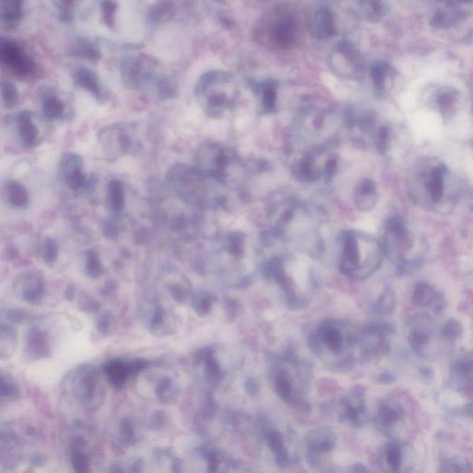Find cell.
Masks as SVG:
<instances>
[{
  "instance_id": "6da1fadb",
  "label": "cell",
  "mask_w": 473,
  "mask_h": 473,
  "mask_svg": "<svg viewBox=\"0 0 473 473\" xmlns=\"http://www.w3.org/2000/svg\"><path fill=\"white\" fill-rule=\"evenodd\" d=\"M169 187L183 203L201 209L217 210L225 208L228 186L215 180L196 166L176 165L166 175Z\"/></svg>"
},
{
  "instance_id": "7a4b0ae2",
  "label": "cell",
  "mask_w": 473,
  "mask_h": 473,
  "mask_svg": "<svg viewBox=\"0 0 473 473\" xmlns=\"http://www.w3.org/2000/svg\"><path fill=\"white\" fill-rule=\"evenodd\" d=\"M96 13L100 24L126 45L140 44L147 22V8L143 0H96Z\"/></svg>"
},
{
  "instance_id": "3957f363",
  "label": "cell",
  "mask_w": 473,
  "mask_h": 473,
  "mask_svg": "<svg viewBox=\"0 0 473 473\" xmlns=\"http://www.w3.org/2000/svg\"><path fill=\"white\" fill-rule=\"evenodd\" d=\"M339 266L348 277L364 279L378 270L383 258L381 242L372 235L346 231L339 238Z\"/></svg>"
},
{
  "instance_id": "277c9868",
  "label": "cell",
  "mask_w": 473,
  "mask_h": 473,
  "mask_svg": "<svg viewBox=\"0 0 473 473\" xmlns=\"http://www.w3.org/2000/svg\"><path fill=\"white\" fill-rule=\"evenodd\" d=\"M194 93L203 111L213 118L226 117L233 111L239 98L233 78L218 70L205 73L197 82Z\"/></svg>"
},
{
  "instance_id": "5b68a950",
  "label": "cell",
  "mask_w": 473,
  "mask_h": 473,
  "mask_svg": "<svg viewBox=\"0 0 473 473\" xmlns=\"http://www.w3.org/2000/svg\"><path fill=\"white\" fill-rule=\"evenodd\" d=\"M195 166L226 186L236 180L239 174L253 171L254 168L245 162L233 148L217 143H208L199 147Z\"/></svg>"
},
{
  "instance_id": "8992f818",
  "label": "cell",
  "mask_w": 473,
  "mask_h": 473,
  "mask_svg": "<svg viewBox=\"0 0 473 473\" xmlns=\"http://www.w3.org/2000/svg\"><path fill=\"white\" fill-rule=\"evenodd\" d=\"M449 169L443 163L431 160L416 166L409 178L413 202L432 208L443 203Z\"/></svg>"
},
{
  "instance_id": "52a82bcc",
  "label": "cell",
  "mask_w": 473,
  "mask_h": 473,
  "mask_svg": "<svg viewBox=\"0 0 473 473\" xmlns=\"http://www.w3.org/2000/svg\"><path fill=\"white\" fill-rule=\"evenodd\" d=\"M345 129L356 144L364 149L384 153L389 148L391 130L380 123L375 113L367 110L347 109L344 112Z\"/></svg>"
},
{
  "instance_id": "ba28073f",
  "label": "cell",
  "mask_w": 473,
  "mask_h": 473,
  "mask_svg": "<svg viewBox=\"0 0 473 473\" xmlns=\"http://www.w3.org/2000/svg\"><path fill=\"white\" fill-rule=\"evenodd\" d=\"M335 147L318 146L303 150L293 166L294 178L304 183L332 180L339 168V157Z\"/></svg>"
},
{
  "instance_id": "9c48e42d",
  "label": "cell",
  "mask_w": 473,
  "mask_h": 473,
  "mask_svg": "<svg viewBox=\"0 0 473 473\" xmlns=\"http://www.w3.org/2000/svg\"><path fill=\"white\" fill-rule=\"evenodd\" d=\"M384 254L405 272L417 268L419 263L410 257L415 240L403 221L391 217L385 224L381 240Z\"/></svg>"
},
{
  "instance_id": "30bf717a",
  "label": "cell",
  "mask_w": 473,
  "mask_h": 473,
  "mask_svg": "<svg viewBox=\"0 0 473 473\" xmlns=\"http://www.w3.org/2000/svg\"><path fill=\"white\" fill-rule=\"evenodd\" d=\"M118 70L124 86L132 91L150 89L161 73L157 62L144 54L124 56Z\"/></svg>"
},
{
  "instance_id": "8fae6325",
  "label": "cell",
  "mask_w": 473,
  "mask_h": 473,
  "mask_svg": "<svg viewBox=\"0 0 473 473\" xmlns=\"http://www.w3.org/2000/svg\"><path fill=\"white\" fill-rule=\"evenodd\" d=\"M0 61L8 72L22 80H30L38 73V66L35 59L14 39L1 38Z\"/></svg>"
},
{
  "instance_id": "7c38bea8",
  "label": "cell",
  "mask_w": 473,
  "mask_h": 473,
  "mask_svg": "<svg viewBox=\"0 0 473 473\" xmlns=\"http://www.w3.org/2000/svg\"><path fill=\"white\" fill-rule=\"evenodd\" d=\"M99 143L109 157L117 158L128 154L134 148L135 130L129 123H115L99 132Z\"/></svg>"
},
{
  "instance_id": "4fadbf2b",
  "label": "cell",
  "mask_w": 473,
  "mask_h": 473,
  "mask_svg": "<svg viewBox=\"0 0 473 473\" xmlns=\"http://www.w3.org/2000/svg\"><path fill=\"white\" fill-rule=\"evenodd\" d=\"M15 128L20 141L25 148H33L44 140V123L35 113L28 110L19 112L15 117Z\"/></svg>"
},
{
  "instance_id": "5bb4252c",
  "label": "cell",
  "mask_w": 473,
  "mask_h": 473,
  "mask_svg": "<svg viewBox=\"0 0 473 473\" xmlns=\"http://www.w3.org/2000/svg\"><path fill=\"white\" fill-rule=\"evenodd\" d=\"M39 103L45 118L51 121H69L72 109L66 98L55 87L44 86L38 91Z\"/></svg>"
},
{
  "instance_id": "9a60e30c",
  "label": "cell",
  "mask_w": 473,
  "mask_h": 473,
  "mask_svg": "<svg viewBox=\"0 0 473 473\" xmlns=\"http://www.w3.org/2000/svg\"><path fill=\"white\" fill-rule=\"evenodd\" d=\"M59 171L66 185L73 191H82L89 184L84 172V160L75 153H65L59 160Z\"/></svg>"
},
{
  "instance_id": "2e32d148",
  "label": "cell",
  "mask_w": 473,
  "mask_h": 473,
  "mask_svg": "<svg viewBox=\"0 0 473 473\" xmlns=\"http://www.w3.org/2000/svg\"><path fill=\"white\" fill-rule=\"evenodd\" d=\"M14 290L25 302H40L45 295L44 277L36 271L22 274L14 283Z\"/></svg>"
},
{
  "instance_id": "e0dca14e",
  "label": "cell",
  "mask_w": 473,
  "mask_h": 473,
  "mask_svg": "<svg viewBox=\"0 0 473 473\" xmlns=\"http://www.w3.org/2000/svg\"><path fill=\"white\" fill-rule=\"evenodd\" d=\"M80 378L78 379L77 386H75V395L79 401H83L86 406L96 405V398H101L102 391L98 385V373L93 368H82L78 372Z\"/></svg>"
},
{
  "instance_id": "ac0fdd59",
  "label": "cell",
  "mask_w": 473,
  "mask_h": 473,
  "mask_svg": "<svg viewBox=\"0 0 473 473\" xmlns=\"http://www.w3.org/2000/svg\"><path fill=\"white\" fill-rule=\"evenodd\" d=\"M433 333L432 321L428 317L421 316L420 318L413 320L408 335V341L416 354L421 356L426 355Z\"/></svg>"
},
{
  "instance_id": "d6986e66",
  "label": "cell",
  "mask_w": 473,
  "mask_h": 473,
  "mask_svg": "<svg viewBox=\"0 0 473 473\" xmlns=\"http://www.w3.org/2000/svg\"><path fill=\"white\" fill-rule=\"evenodd\" d=\"M73 80L81 89L92 95L96 101L104 103L107 98L106 90L98 73L89 68L82 66L76 68L72 72Z\"/></svg>"
},
{
  "instance_id": "ffe728a7",
  "label": "cell",
  "mask_w": 473,
  "mask_h": 473,
  "mask_svg": "<svg viewBox=\"0 0 473 473\" xmlns=\"http://www.w3.org/2000/svg\"><path fill=\"white\" fill-rule=\"evenodd\" d=\"M413 304L420 308H431L433 311H442L444 308V300L433 286L426 282L416 284L412 294Z\"/></svg>"
},
{
  "instance_id": "44dd1931",
  "label": "cell",
  "mask_w": 473,
  "mask_h": 473,
  "mask_svg": "<svg viewBox=\"0 0 473 473\" xmlns=\"http://www.w3.org/2000/svg\"><path fill=\"white\" fill-rule=\"evenodd\" d=\"M352 200L357 210L369 212L375 208L378 200V189L375 181L364 178L354 189Z\"/></svg>"
},
{
  "instance_id": "7402d4cb",
  "label": "cell",
  "mask_w": 473,
  "mask_h": 473,
  "mask_svg": "<svg viewBox=\"0 0 473 473\" xmlns=\"http://www.w3.org/2000/svg\"><path fill=\"white\" fill-rule=\"evenodd\" d=\"M27 0H0L2 27L13 30L18 27L26 13Z\"/></svg>"
},
{
  "instance_id": "603a6c76",
  "label": "cell",
  "mask_w": 473,
  "mask_h": 473,
  "mask_svg": "<svg viewBox=\"0 0 473 473\" xmlns=\"http://www.w3.org/2000/svg\"><path fill=\"white\" fill-rule=\"evenodd\" d=\"M254 90L259 101L261 112L263 114H273L277 110V84L274 81H266L256 84Z\"/></svg>"
},
{
  "instance_id": "cb8c5ba5",
  "label": "cell",
  "mask_w": 473,
  "mask_h": 473,
  "mask_svg": "<svg viewBox=\"0 0 473 473\" xmlns=\"http://www.w3.org/2000/svg\"><path fill=\"white\" fill-rule=\"evenodd\" d=\"M104 372L106 373L107 378H109L110 383L114 387H120L123 386L124 382L130 376L135 375L134 366L133 362L127 364L121 359H114L104 364Z\"/></svg>"
},
{
  "instance_id": "d4e9b609",
  "label": "cell",
  "mask_w": 473,
  "mask_h": 473,
  "mask_svg": "<svg viewBox=\"0 0 473 473\" xmlns=\"http://www.w3.org/2000/svg\"><path fill=\"white\" fill-rule=\"evenodd\" d=\"M176 7L173 0H158L147 8L148 25H158L171 22L174 18Z\"/></svg>"
},
{
  "instance_id": "484cf974",
  "label": "cell",
  "mask_w": 473,
  "mask_h": 473,
  "mask_svg": "<svg viewBox=\"0 0 473 473\" xmlns=\"http://www.w3.org/2000/svg\"><path fill=\"white\" fill-rule=\"evenodd\" d=\"M69 54L72 58L95 63L101 59L98 45L86 38H77L70 45Z\"/></svg>"
},
{
  "instance_id": "4316f807",
  "label": "cell",
  "mask_w": 473,
  "mask_h": 473,
  "mask_svg": "<svg viewBox=\"0 0 473 473\" xmlns=\"http://www.w3.org/2000/svg\"><path fill=\"white\" fill-rule=\"evenodd\" d=\"M107 205L114 214L123 213L125 208V189L121 180H110L107 187Z\"/></svg>"
},
{
  "instance_id": "83f0119b",
  "label": "cell",
  "mask_w": 473,
  "mask_h": 473,
  "mask_svg": "<svg viewBox=\"0 0 473 473\" xmlns=\"http://www.w3.org/2000/svg\"><path fill=\"white\" fill-rule=\"evenodd\" d=\"M150 90L154 93L155 98L161 101L171 100L177 98L178 93L177 82L171 76L163 72L158 75Z\"/></svg>"
},
{
  "instance_id": "f1b7e54d",
  "label": "cell",
  "mask_w": 473,
  "mask_h": 473,
  "mask_svg": "<svg viewBox=\"0 0 473 473\" xmlns=\"http://www.w3.org/2000/svg\"><path fill=\"white\" fill-rule=\"evenodd\" d=\"M4 195L7 202L13 208L22 209L29 205V192L19 181H7L4 185Z\"/></svg>"
},
{
  "instance_id": "f546056e",
  "label": "cell",
  "mask_w": 473,
  "mask_h": 473,
  "mask_svg": "<svg viewBox=\"0 0 473 473\" xmlns=\"http://www.w3.org/2000/svg\"><path fill=\"white\" fill-rule=\"evenodd\" d=\"M27 356L35 359L44 358L49 354L47 335L38 329L31 330L27 338Z\"/></svg>"
},
{
  "instance_id": "4dcf8cb0",
  "label": "cell",
  "mask_w": 473,
  "mask_h": 473,
  "mask_svg": "<svg viewBox=\"0 0 473 473\" xmlns=\"http://www.w3.org/2000/svg\"><path fill=\"white\" fill-rule=\"evenodd\" d=\"M405 417L403 407L398 402H385L379 410V418L382 424L386 427H392L401 423Z\"/></svg>"
},
{
  "instance_id": "1f68e13d",
  "label": "cell",
  "mask_w": 473,
  "mask_h": 473,
  "mask_svg": "<svg viewBox=\"0 0 473 473\" xmlns=\"http://www.w3.org/2000/svg\"><path fill=\"white\" fill-rule=\"evenodd\" d=\"M335 32L332 15L329 11L323 10L317 13L313 22V33L317 38H330Z\"/></svg>"
},
{
  "instance_id": "d6a6232c",
  "label": "cell",
  "mask_w": 473,
  "mask_h": 473,
  "mask_svg": "<svg viewBox=\"0 0 473 473\" xmlns=\"http://www.w3.org/2000/svg\"><path fill=\"white\" fill-rule=\"evenodd\" d=\"M295 33V26L293 18L283 16L274 26V35L283 44H290L293 42Z\"/></svg>"
},
{
  "instance_id": "836d02e7",
  "label": "cell",
  "mask_w": 473,
  "mask_h": 473,
  "mask_svg": "<svg viewBox=\"0 0 473 473\" xmlns=\"http://www.w3.org/2000/svg\"><path fill=\"white\" fill-rule=\"evenodd\" d=\"M2 107L10 109L19 104L20 93L18 88L10 81L3 80L1 83Z\"/></svg>"
},
{
  "instance_id": "e575fe53",
  "label": "cell",
  "mask_w": 473,
  "mask_h": 473,
  "mask_svg": "<svg viewBox=\"0 0 473 473\" xmlns=\"http://www.w3.org/2000/svg\"><path fill=\"white\" fill-rule=\"evenodd\" d=\"M56 15L62 22H70L75 18L77 0H52Z\"/></svg>"
},
{
  "instance_id": "d590c367",
  "label": "cell",
  "mask_w": 473,
  "mask_h": 473,
  "mask_svg": "<svg viewBox=\"0 0 473 473\" xmlns=\"http://www.w3.org/2000/svg\"><path fill=\"white\" fill-rule=\"evenodd\" d=\"M86 271L91 277H98L104 273L100 254L96 249H90L86 253Z\"/></svg>"
},
{
  "instance_id": "8d00e7d4",
  "label": "cell",
  "mask_w": 473,
  "mask_h": 473,
  "mask_svg": "<svg viewBox=\"0 0 473 473\" xmlns=\"http://www.w3.org/2000/svg\"><path fill=\"white\" fill-rule=\"evenodd\" d=\"M39 251H40V256L45 263H47V265H52L59 257L58 242L52 238H45L41 242Z\"/></svg>"
},
{
  "instance_id": "74e56055",
  "label": "cell",
  "mask_w": 473,
  "mask_h": 473,
  "mask_svg": "<svg viewBox=\"0 0 473 473\" xmlns=\"http://www.w3.org/2000/svg\"><path fill=\"white\" fill-rule=\"evenodd\" d=\"M442 338L450 343L457 341L461 338L463 334V325L458 320H447L441 330Z\"/></svg>"
},
{
  "instance_id": "f35d334b",
  "label": "cell",
  "mask_w": 473,
  "mask_h": 473,
  "mask_svg": "<svg viewBox=\"0 0 473 473\" xmlns=\"http://www.w3.org/2000/svg\"><path fill=\"white\" fill-rule=\"evenodd\" d=\"M157 396L158 399L164 403H169V402L174 401L176 396H177V389H176L174 382L171 378H163L158 383Z\"/></svg>"
},
{
  "instance_id": "ab89813d",
  "label": "cell",
  "mask_w": 473,
  "mask_h": 473,
  "mask_svg": "<svg viewBox=\"0 0 473 473\" xmlns=\"http://www.w3.org/2000/svg\"><path fill=\"white\" fill-rule=\"evenodd\" d=\"M403 451L398 442H390L386 447V458L388 465L393 471H398L402 463Z\"/></svg>"
},
{
  "instance_id": "60d3db41",
  "label": "cell",
  "mask_w": 473,
  "mask_h": 473,
  "mask_svg": "<svg viewBox=\"0 0 473 473\" xmlns=\"http://www.w3.org/2000/svg\"><path fill=\"white\" fill-rule=\"evenodd\" d=\"M440 472H472L473 468L468 461L463 458H449L441 464Z\"/></svg>"
},
{
  "instance_id": "b9f144b4",
  "label": "cell",
  "mask_w": 473,
  "mask_h": 473,
  "mask_svg": "<svg viewBox=\"0 0 473 473\" xmlns=\"http://www.w3.org/2000/svg\"><path fill=\"white\" fill-rule=\"evenodd\" d=\"M321 339L333 350H339L343 344V341H342L343 336L336 328L333 327H323Z\"/></svg>"
},
{
  "instance_id": "7bdbcfd3",
  "label": "cell",
  "mask_w": 473,
  "mask_h": 473,
  "mask_svg": "<svg viewBox=\"0 0 473 473\" xmlns=\"http://www.w3.org/2000/svg\"><path fill=\"white\" fill-rule=\"evenodd\" d=\"M16 344V336L10 327L1 328V358L5 359L13 354Z\"/></svg>"
},
{
  "instance_id": "ee69618b",
  "label": "cell",
  "mask_w": 473,
  "mask_h": 473,
  "mask_svg": "<svg viewBox=\"0 0 473 473\" xmlns=\"http://www.w3.org/2000/svg\"><path fill=\"white\" fill-rule=\"evenodd\" d=\"M20 391L13 379L1 376V398L3 401H14L18 398Z\"/></svg>"
},
{
  "instance_id": "f6af8a7d",
  "label": "cell",
  "mask_w": 473,
  "mask_h": 473,
  "mask_svg": "<svg viewBox=\"0 0 473 473\" xmlns=\"http://www.w3.org/2000/svg\"><path fill=\"white\" fill-rule=\"evenodd\" d=\"M453 370H454L455 375H473V353L467 354L458 359L455 362Z\"/></svg>"
},
{
  "instance_id": "bcb514c9",
  "label": "cell",
  "mask_w": 473,
  "mask_h": 473,
  "mask_svg": "<svg viewBox=\"0 0 473 473\" xmlns=\"http://www.w3.org/2000/svg\"><path fill=\"white\" fill-rule=\"evenodd\" d=\"M387 68L378 65L373 69L372 79L373 86L379 91H384L386 89L387 72Z\"/></svg>"
},
{
  "instance_id": "7dc6e473",
  "label": "cell",
  "mask_w": 473,
  "mask_h": 473,
  "mask_svg": "<svg viewBox=\"0 0 473 473\" xmlns=\"http://www.w3.org/2000/svg\"><path fill=\"white\" fill-rule=\"evenodd\" d=\"M267 441L271 449L277 453L279 460H286L284 447H283V438L279 433L273 432L267 435Z\"/></svg>"
},
{
  "instance_id": "c3c4849f",
  "label": "cell",
  "mask_w": 473,
  "mask_h": 473,
  "mask_svg": "<svg viewBox=\"0 0 473 473\" xmlns=\"http://www.w3.org/2000/svg\"><path fill=\"white\" fill-rule=\"evenodd\" d=\"M277 391L279 395L282 398L288 401L291 398V392H293V387H291L290 382L286 378L284 373H280L277 378Z\"/></svg>"
},
{
  "instance_id": "681fc988",
  "label": "cell",
  "mask_w": 473,
  "mask_h": 473,
  "mask_svg": "<svg viewBox=\"0 0 473 473\" xmlns=\"http://www.w3.org/2000/svg\"><path fill=\"white\" fill-rule=\"evenodd\" d=\"M121 439L125 444H133L136 442L134 426L132 421L125 420L121 424Z\"/></svg>"
},
{
  "instance_id": "f907efd6",
  "label": "cell",
  "mask_w": 473,
  "mask_h": 473,
  "mask_svg": "<svg viewBox=\"0 0 473 473\" xmlns=\"http://www.w3.org/2000/svg\"><path fill=\"white\" fill-rule=\"evenodd\" d=\"M194 304L197 313L201 314V316H203V314L208 313V311L211 309V298L206 295L197 297L194 300Z\"/></svg>"
},
{
  "instance_id": "816d5d0a",
  "label": "cell",
  "mask_w": 473,
  "mask_h": 473,
  "mask_svg": "<svg viewBox=\"0 0 473 473\" xmlns=\"http://www.w3.org/2000/svg\"><path fill=\"white\" fill-rule=\"evenodd\" d=\"M72 465L76 472H83L86 471L87 458L86 455L81 451H75L72 455Z\"/></svg>"
},
{
  "instance_id": "f5cc1de1",
  "label": "cell",
  "mask_w": 473,
  "mask_h": 473,
  "mask_svg": "<svg viewBox=\"0 0 473 473\" xmlns=\"http://www.w3.org/2000/svg\"><path fill=\"white\" fill-rule=\"evenodd\" d=\"M110 325H111V319L109 314L100 317L98 322V329L102 334L107 333L109 330Z\"/></svg>"
},
{
  "instance_id": "db71d44e",
  "label": "cell",
  "mask_w": 473,
  "mask_h": 473,
  "mask_svg": "<svg viewBox=\"0 0 473 473\" xmlns=\"http://www.w3.org/2000/svg\"><path fill=\"white\" fill-rule=\"evenodd\" d=\"M104 234L109 239H115L116 236H117V228L112 224H107V225L104 226Z\"/></svg>"
},
{
  "instance_id": "11a10c76",
  "label": "cell",
  "mask_w": 473,
  "mask_h": 473,
  "mask_svg": "<svg viewBox=\"0 0 473 473\" xmlns=\"http://www.w3.org/2000/svg\"><path fill=\"white\" fill-rule=\"evenodd\" d=\"M166 421V418L165 413L160 412V414H157L155 415V419L153 420V424H155V427H162L164 426V424H165Z\"/></svg>"
},
{
  "instance_id": "9f6ffc18",
  "label": "cell",
  "mask_w": 473,
  "mask_h": 473,
  "mask_svg": "<svg viewBox=\"0 0 473 473\" xmlns=\"http://www.w3.org/2000/svg\"><path fill=\"white\" fill-rule=\"evenodd\" d=\"M66 295L67 298L72 301L73 296H75V290H73V288H70V290H67Z\"/></svg>"
}]
</instances>
